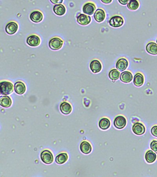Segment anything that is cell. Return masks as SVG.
<instances>
[{
  "label": "cell",
  "mask_w": 157,
  "mask_h": 177,
  "mask_svg": "<svg viewBox=\"0 0 157 177\" xmlns=\"http://www.w3.org/2000/svg\"><path fill=\"white\" fill-rule=\"evenodd\" d=\"M13 86L11 83L3 81L1 83V93L2 95H8L13 92Z\"/></svg>",
  "instance_id": "1"
},
{
  "label": "cell",
  "mask_w": 157,
  "mask_h": 177,
  "mask_svg": "<svg viewBox=\"0 0 157 177\" xmlns=\"http://www.w3.org/2000/svg\"><path fill=\"white\" fill-rule=\"evenodd\" d=\"M63 41L60 38H54L51 39L49 42V46L51 50H57L62 47Z\"/></svg>",
  "instance_id": "2"
},
{
  "label": "cell",
  "mask_w": 157,
  "mask_h": 177,
  "mask_svg": "<svg viewBox=\"0 0 157 177\" xmlns=\"http://www.w3.org/2000/svg\"><path fill=\"white\" fill-rule=\"evenodd\" d=\"M41 159L45 164H51L53 162V155L49 150H45L42 151L41 154Z\"/></svg>",
  "instance_id": "3"
},
{
  "label": "cell",
  "mask_w": 157,
  "mask_h": 177,
  "mask_svg": "<svg viewBox=\"0 0 157 177\" xmlns=\"http://www.w3.org/2000/svg\"><path fill=\"white\" fill-rule=\"evenodd\" d=\"M124 23L123 18L120 16L116 15L113 16L111 18L109 21V24L111 27H121L122 26Z\"/></svg>",
  "instance_id": "4"
},
{
  "label": "cell",
  "mask_w": 157,
  "mask_h": 177,
  "mask_svg": "<svg viewBox=\"0 0 157 177\" xmlns=\"http://www.w3.org/2000/svg\"><path fill=\"white\" fill-rule=\"evenodd\" d=\"M126 120L122 116H119L114 120V126L119 129L123 128L126 125Z\"/></svg>",
  "instance_id": "5"
},
{
  "label": "cell",
  "mask_w": 157,
  "mask_h": 177,
  "mask_svg": "<svg viewBox=\"0 0 157 177\" xmlns=\"http://www.w3.org/2000/svg\"><path fill=\"white\" fill-rule=\"evenodd\" d=\"M18 29V24L14 22H11L7 24L5 28V31L9 35H13L16 33Z\"/></svg>",
  "instance_id": "6"
},
{
  "label": "cell",
  "mask_w": 157,
  "mask_h": 177,
  "mask_svg": "<svg viewBox=\"0 0 157 177\" xmlns=\"http://www.w3.org/2000/svg\"><path fill=\"white\" fill-rule=\"evenodd\" d=\"M96 7L95 4L91 2H88L83 6L82 10L85 14L91 15L96 10Z\"/></svg>",
  "instance_id": "7"
},
{
  "label": "cell",
  "mask_w": 157,
  "mask_h": 177,
  "mask_svg": "<svg viewBox=\"0 0 157 177\" xmlns=\"http://www.w3.org/2000/svg\"><path fill=\"white\" fill-rule=\"evenodd\" d=\"M40 39L36 35L29 36L27 39V43L29 46L31 47H37L40 43Z\"/></svg>",
  "instance_id": "8"
},
{
  "label": "cell",
  "mask_w": 157,
  "mask_h": 177,
  "mask_svg": "<svg viewBox=\"0 0 157 177\" xmlns=\"http://www.w3.org/2000/svg\"><path fill=\"white\" fill-rule=\"evenodd\" d=\"M129 63L128 61L125 58H121L116 63V68L120 72H122L126 69L128 67Z\"/></svg>",
  "instance_id": "9"
},
{
  "label": "cell",
  "mask_w": 157,
  "mask_h": 177,
  "mask_svg": "<svg viewBox=\"0 0 157 177\" xmlns=\"http://www.w3.org/2000/svg\"><path fill=\"white\" fill-rule=\"evenodd\" d=\"M90 68L91 71L93 73H98L101 70L102 66L99 61L95 60L91 62Z\"/></svg>",
  "instance_id": "10"
},
{
  "label": "cell",
  "mask_w": 157,
  "mask_h": 177,
  "mask_svg": "<svg viewBox=\"0 0 157 177\" xmlns=\"http://www.w3.org/2000/svg\"><path fill=\"white\" fill-rule=\"evenodd\" d=\"M14 90L17 94L22 95L26 91L25 84L22 82H17L14 84Z\"/></svg>",
  "instance_id": "11"
},
{
  "label": "cell",
  "mask_w": 157,
  "mask_h": 177,
  "mask_svg": "<svg viewBox=\"0 0 157 177\" xmlns=\"http://www.w3.org/2000/svg\"><path fill=\"white\" fill-rule=\"evenodd\" d=\"M91 20L90 17L84 14H80L77 17V22L81 25H86L89 24Z\"/></svg>",
  "instance_id": "12"
},
{
  "label": "cell",
  "mask_w": 157,
  "mask_h": 177,
  "mask_svg": "<svg viewBox=\"0 0 157 177\" xmlns=\"http://www.w3.org/2000/svg\"><path fill=\"white\" fill-rule=\"evenodd\" d=\"M93 17L97 22H102L104 20L106 17L105 11L102 9H98L95 12Z\"/></svg>",
  "instance_id": "13"
},
{
  "label": "cell",
  "mask_w": 157,
  "mask_h": 177,
  "mask_svg": "<svg viewBox=\"0 0 157 177\" xmlns=\"http://www.w3.org/2000/svg\"><path fill=\"white\" fill-rule=\"evenodd\" d=\"M132 130L136 135H141L145 133V127L141 123H137L133 126Z\"/></svg>",
  "instance_id": "14"
},
{
  "label": "cell",
  "mask_w": 157,
  "mask_h": 177,
  "mask_svg": "<svg viewBox=\"0 0 157 177\" xmlns=\"http://www.w3.org/2000/svg\"><path fill=\"white\" fill-rule=\"evenodd\" d=\"M30 19L33 22L39 23L43 19V15L40 12L35 11L30 15Z\"/></svg>",
  "instance_id": "15"
},
{
  "label": "cell",
  "mask_w": 157,
  "mask_h": 177,
  "mask_svg": "<svg viewBox=\"0 0 157 177\" xmlns=\"http://www.w3.org/2000/svg\"><path fill=\"white\" fill-rule=\"evenodd\" d=\"M120 79L122 82L128 83L130 82L133 79V75L130 72H123L121 74Z\"/></svg>",
  "instance_id": "16"
},
{
  "label": "cell",
  "mask_w": 157,
  "mask_h": 177,
  "mask_svg": "<svg viewBox=\"0 0 157 177\" xmlns=\"http://www.w3.org/2000/svg\"><path fill=\"white\" fill-rule=\"evenodd\" d=\"M60 110L63 114L68 115L71 112L72 108L70 104L68 102H63L60 106Z\"/></svg>",
  "instance_id": "17"
},
{
  "label": "cell",
  "mask_w": 157,
  "mask_h": 177,
  "mask_svg": "<svg viewBox=\"0 0 157 177\" xmlns=\"http://www.w3.org/2000/svg\"><path fill=\"white\" fill-rule=\"evenodd\" d=\"M81 152L84 154H89L91 152L92 147L90 144L88 142L83 141L80 145Z\"/></svg>",
  "instance_id": "18"
},
{
  "label": "cell",
  "mask_w": 157,
  "mask_h": 177,
  "mask_svg": "<svg viewBox=\"0 0 157 177\" xmlns=\"http://www.w3.org/2000/svg\"><path fill=\"white\" fill-rule=\"evenodd\" d=\"M12 100L9 96H1L0 97V104L4 108H9L12 105Z\"/></svg>",
  "instance_id": "19"
},
{
  "label": "cell",
  "mask_w": 157,
  "mask_h": 177,
  "mask_svg": "<svg viewBox=\"0 0 157 177\" xmlns=\"http://www.w3.org/2000/svg\"><path fill=\"white\" fill-rule=\"evenodd\" d=\"M53 10L54 13L58 16H62L66 11V8L62 4H56L53 7Z\"/></svg>",
  "instance_id": "20"
},
{
  "label": "cell",
  "mask_w": 157,
  "mask_h": 177,
  "mask_svg": "<svg viewBox=\"0 0 157 177\" xmlns=\"http://www.w3.org/2000/svg\"><path fill=\"white\" fill-rule=\"evenodd\" d=\"M146 50L150 54L152 55H157V44L155 42H149L146 46Z\"/></svg>",
  "instance_id": "21"
},
{
  "label": "cell",
  "mask_w": 157,
  "mask_h": 177,
  "mask_svg": "<svg viewBox=\"0 0 157 177\" xmlns=\"http://www.w3.org/2000/svg\"><path fill=\"white\" fill-rule=\"evenodd\" d=\"M144 76L141 73H137L135 75L134 78V83L137 87L142 86L144 83Z\"/></svg>",
  "instance_id": "22"
},
{
  "label": "cell",
  "mask_w": 157,
  "mask_h": 177,
  "mask_svg": "<svg viewBox=\"0 0 157 177\" xmlns=\"http://www.w3.org/2000/svg\"><path fill=\"white\" fill-rule=\"evenodd\" d=\"M157 156L156 154L152 150L147 151L145 155V159L146 161L149 163H153L156 160Z\"/></svg>",
  "instance_id": "23"
},
{
  "label": "cell",
  "mask_w": 157,
  "mask_h": 177,
  "mask_svg": "<svg viewBox=\"0 0 157 177\" xmlns=\"http://www.w3.org/2000/svg\"><path fill=\"white\" fill-rule=\"evenodd\" d=\"M110 121L108 118H102L100 121L99 125L100 128L103 130L108 129L110 127Z\"/></svg>",
  "instance_id": "24"
},
{
  "label": "cell",
  "mask_w": 157,
  "mask_h": 177,
  "mask_svg": "<svg viewBox=\"0 0 157 177\" xmlns=\"http://www.w3.org/2000/svg\"><path fill=\"white\" fill-rule=\"evenodd\" d=\"M68 156L67 153H61L56 157L55 161L58 164H62L67 162Z\"/></svg>",
  "instance_id": "25"
},
{
  "label": "cell",
  "mask_w": 157,
  "mask_h": 177,
  "mask_svg": "<svg viewBox=\"0 0 157 177\" xmlns=\"http://www.w3.org/2000/svg\"><path fill=\"white\" fill-rule=\"evenodd\" d=\"M139 7V3L137 0H130L127 4V8L131 10H136Z\"/></svg>",
  "instance_id": "26"
},
{
  "label": "cell",
  "mask_w": 157,
  "mask_h": 177,
  "mask_svg": "<svg viewBox=\"0 0 157 177\" xmlns=\"http://www.w3.org/2000/svg\"><path fill=\"white\" fill-rule=\"evenodd\" d=\"M120 77V73L117 70L112 69L109 73V77L113 81L118 80Z\"/></svg>",
  "instance_id": "27"
},
{
  "label": "cell",
  "mask_w": 157,
  "mask_h": 177,
  "mask_svg": "<svg viewBox=\"0 0 157 177\" xmlns=\"http://www.w3.org/2000/svg\"><path fill=\"white\" fill-rule=\"evenodd\" d=\"M150 147L152 150L157 154V141L154 140L152 142Z\"/></svg>",
  "instance_id": "28"
},
{
  "label": "cell",
  "mask_w": 157,
  "mask_h": 177,
  "mask_svg": "<svg viewBox=\"0 0 157 177\" xmlns=\"http://www.w3.org/2000/svg\"><path fill=\"white\" fill-rule=\"evenodd\" d=\"M151 133L153 136L157 137V126L152 127L151 129Z\"/></svg>",
  "instance_id": "29"
},
{
  "label": "cell",
  "mask_w": 157,
  "mask_h": 177,
  "mask_svg": "<svg viewBox=\"0 0 157 177\" xmlns=\"http://www.w3.org/2000/svg\"><path fill=\"white\" fill-rule=\"evenodd\" d=\"M53 4H60L62 3L63 0H50Z\"/></svg>",
  "instance_id": "30"
},
{
  "label": "cell",
  "mask_w": 157,
  "mask_h": 177,
  "mask_svg": "<svg viewBox=\"0 0 157 177\" xmlns=\"http://www.w3.org/2000/svg\"><path fill=\"white\" fill-rule=\"evenodd\" d=\"M130 0H119V2L122 5H125L128 4Z\"/></svg>",
  "instance_id": "31"
},
{
  "label": "cell",
  "mask_w": 157,
  "mask_h": 177,
  "mask_svg": "<svg viewBox=\"0 0 157 177\" xmlns=\"http://www.w3.org/2000/svg\"><path fill=\"white\" fill-rule=\"evenodd\" d=\"M112 1V0H101V1L105 4H109L111 3Z\"/></svg>",
  "instance_id": "32"
},
{
  "label": "cell",
  "mask_w": 157,
  "mask_h": 177,
  "mask_svg": "<svg viewBox=\"0 0 157 177\" xmlns=\"http://www.w3.org/2000/svg\"></svg>",
  "instance_id": "33"
}]
</instances>
